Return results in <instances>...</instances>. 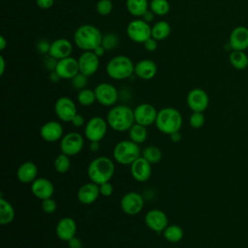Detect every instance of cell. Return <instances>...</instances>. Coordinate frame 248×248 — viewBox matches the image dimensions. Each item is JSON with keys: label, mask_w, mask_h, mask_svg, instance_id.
I'll return each mask as SVG.
<instances>
[{"label": "cell", "mask_w": 248, "mask_h": 248, "mask_svg": "<svg viewBox=\"0 0 248 248\" xmlns=\"http://www.w3.org/2000/svg\"><path fill=\"white\" fill-rule=\"evenodd\" d=\"M37 174L38 167L31 161L22 163L16 170V177L23 184H31L37 178Z\"/></svg>", "instance_id": "484cf974"}, {"label": "cell", "mask_w": 248, "mask_h": 248, "mask_svg": "<svg viewBox=\"0 0 248 248\" xmlns=\"http://www.w3.org/2000/svg\"><path fill=\"white\" fill-rule=\"evenodd\" d=\"M89 150L91 152H98L101 148V144H100V141H90L89 143Z\"/></svg>", "instance_id": "c3c4849f"}, {"label": "cell", "mask_w": 248, "mask_h": 248, "mask_svg": "<svg viewBox=\"0 0 248 248\" xmlns=\"http://www.w3.org/2000/svg\"><path fill=\"white\" fill-rule=\"evenodd\" d=\"M77 223L71 217H63L61 218L55 229V232L57 237L63 241H69L71 238L76 236L77 233Z\"/></svg>", "instance_id": "44dd1931"}, {"label": "cell", "mask_w": 248, "mask_h": 248, "mask_svg": "<svg viewBox=\"0 0 248 248\" xmlns=\"http://www.w3.org/2000/svg\"><path fill=\"white\" fill-rule=\"evenodd\" d=\"M79 73L90 77L94 75L99 69V56L95 54L94 51H84L80 54L78 59Z\"/></svg>", "instance_id": "e0dca14e"}, {"label": "cell", "mask_w": 248, "mask_h": 248, "mask_svg": "<svg viewBox=\"0 0 248 248\" xmlns=\"http://www.w3.org/2000/svg\"><path fill=\"white\" fill-rule=\"evenodd\" d=\"M116 45H117V37L115 35L108 34V35L103 37L102 46L106 49H112V48L115 47Z\"/></svg>", "instance_id": "60d3db41"}, {"label": "cell", "mask_w": 248, "mask_h": 248, "mask_svg": "<svg viewBox=\"0 0 248 248\" xmlns=\"http://www.w3.org/2000/svg\"><path fill=\"white\" fill-rule=\"evenodd\" d=\"M153 18H154V13H153L152 11H147V12L142 16V19L145 20V21L148 22V23H149L150 21H152Z\"/></svg>", "instance_id": "f907efd6"}, {"label": "cell", "mask_w": 248, "mask_h": 248, "mask_svg": "<svg viewBox=\"0 0 248 248\" xmlns=\"http://www.w3.org/2000/svg\"><path fill=\"white\" fill-rule=\"evenodd\" d=\"M229 43L232 50L245 51L248 48V28L242 25L233 28L231 32Z\"/></svg>", "instance_id": "7402d4cb"}, {"label": "cell", "mask_w": 248, "mask_h": 248, "mask_svg": "<svg viewBox=\"0 0 248 248\" xmlns=\"http://www.w3.org/2000/svg\"><path fill=\"white\" fill-rule=\"evenodd\" d=\"M107 119L100 116L91 117L84 127V136L89 141H101L108 131Z\"/></svg>", "instance_id": "52a82bcc"}, {"label": "cell", "mask_w": 248, "mask_h": 248, "mask_svg": "<svg viewBox=\"0 0 248 248\" xmlns=\"http://www.w3.org/2000/svg\"><path fill=\"white\" fill-rule=\"evenodd\" d=\"M87 84V77L78 73L77 76H75L72 78V85L75 89H78L81 90L83 88H85Z\"/></svg>", "instance_id": "f35d334b"}, {"label": "cell", "mask_w": 248, "mask_h": 248, "mask_svg": "<svg viewBox=\"0 0 248 248\" xmlns=\"http://www.w3.org/2000/svg\"><path fill=\"white\" fill-rule=\"evenodd\" d=\"M113 5L110 0H99L96 5V11L101 16H108L112 11Z\"/></svg>", "instance_id": "74e56055"}, {"label": "cell", "mask_w": 248, "mask_h": 248, "mask_svg": "<svg viewBox=\"0 0 248 248\" xmlns=\"http://www.w3.org/2000/svg\"><path fill=\"white\" fill-rule=\"evenodd\" d=\"M142 157L147 160L150 164H157L162 160V151L155 145H148L141 151Z\"/></svg>", "instance_id": "d6a6232c"}, {"label": "cell", "mask_w": 248, "mask_h": 248, "mask_svg": "<svg viewBox=\"0 0 248 248\" xmlns=\"http://www.w3.org/2000/svg\"><path fill=\"white\" fill-rule=\"evenodd\" d=\"M186 102L192 111L203 112L209 105V97L202 88H193L186 97Z\"/></svg>", "instance_id": "4fadbf2b"}, {"label": "cell", "mask_w": 248, "mask_h": 248, "mask_svg": "<svg viewBox=\"0 0 248 248\" xmlns=\"http://www.w3.org/2000/svg\"><path fill=\"white\" fill-rule=\"evenodd\" d=\"M31 192L37 199L44 201L52 198L54 194V185L49 179L37 177L31 183Z\"/></svg>", "instance_id": "d6986e66"}, {"label": "cell", "mask_w": 248, "mask_h": 248, "mask_svg": "<svg viewBox=\"0 0 248 248\" xmlns=\"http://www.w3.org/2000/svg\"><path fill=\"white\" fill-rule=\"evenodd\" d=\"M50 79H51V81H54V82H56V81H58L59 79H60V77L56 74V72L54 71L52 74H51V76H50Z\"/></svg>", "instance_id": "11a10c76"}, {"label": "cell", "mask_w": 248, "mask_h": 248, "mask_svg": "<svg viewBox=\"0 0 248 248\" xmlns=\"http://www.w3.org/2000/svg\"><path fill=\"white\" fill-rule=\"evenodd\" d=\"M157 42L154 38H149L147 39L144 43H143V46H144V48L147 50V51H154L156 50L157 48Z\"/></svg>", "instance_id": "7bdbcfd3"}, {"label": "cell", "mask_w": 248, "mask_h": 248, "mask_svg": "<svg viewBox=\"0 0 248 248\" xmlns=\"http://www.w3.org/2000/svg\"><path fill=\"white\" fill-rule=\"evenodd\" d=\"M126 32L129 39L138 44H143L147 39L151 38V26L140 18L130 21Z\"/></svg>", "instance_id": "ba28073f"}, {"label": "cell", "mask_w": 248, "mask_h": 248, "mask_svg": "<svg viewBox=\"0 0 248 248\" xmlns=\"http://www.w3.org/2000/svg\"><path fill=\"white\" fill-rule=\"evenodd\" d=\"M99 189H100V194L103 197H109L113 193V186L109 181L100 184Z\"/></svg>", "instance_id": "b9f144b4"}, {"label": "cell", "mask_w": 248, "mask_h": 248, "mask_svg": "<svg viewBox=\"0 0 248 248\" xmlns=\"http://www.w3.org/2000/svg\"><path fill=\"white\" fill-rule=\"evenodd\" d=\"M68 242V247L69 248H82V242L79 238H78L77 236L71 238Z\"/></svg>", "instance_id": "bcb514c9"}, {"label": "cell", "mask_w": 248, "mask_h": 248, "mask_svg": "<svg viewBox=\"0 0 248 248\" xmlns=\"http://www.w3.org/2000/svg\"><path fill=\"white\" fill-rule=\"evenodd\" d=\"M76 46L84 51H93L97 46L102 45L103 35L94 25H80L74 34Z\"/></svg>", "instance_id": "3957f363"}, {"label": "cell", "mask_w": 248, "mask_h": 248, "mask_svg": "<svg viewBox=\"0 0 248 248\" xmlns=\"http://www.w3.org/2000/svg\"><path fill=\"white\" fill-rule=\"evenodd\" d=\"M0 76H3L4 71H5V59L4 57L1 55L0 56Z\"/></svg>", "instance_id": "f5cc1de1"}, {"label": "cell", "mask_w": 248, "mask_h": 248, "mask_svg": "<svg viewBox=\"0 0 248 248\" xmlns=\"http://www.w3.org/2000/svg\"><path fill=\"white\" fill-rule=\"evenodd\" d=\"M231 65L236 70H244L248 67V56L245 51L232 50L229 55Z\"/></svg>", "instance_id": "4dcf8cb0"}, {"label": "cell", "mask_w": 248, "mask_h": 248, "mask_svg": "<svg viewBox=\"0 0 248 248\" xmlns=\"http://www.w3.org/2000/svg\"><path fill=\"white\" fill-rule=\"evenodd\" d=\"M205 121V117L202 112L193 111V113L189 117V124L194 129H200L203 126Z\"/></svg>", "instance_id": "8d00e7d4"}, {"label": "cell", "mask_w": 248, "mask_h": 248, "mask_svg": "<svg viewBox=\"0 0 248 248\" xmlns=\"http://www.w3.org/2000/svg\"><path fill=\"white\" fill-rule=\"evenodd\" d=\"M144 205L142 196L138 192H128L122 196L120 200V207L122 211L130 216L139 214Z\"/></svg>", "instance_id": "8fae6325"}, {"label": "cell", "mask_w": 248, "mask_h": 248, "mask_svg": "<svg viewBox=\"0 0 248 248\" xmlns=\"http://www.w3.org/2000/svg\"><path fill=\"white\" fill-rule=\"evenodd\" d=\"M72 124L75 126V127H82L84 124H85V119L83 117L82 114H79V113H77L74 118L72 119Z\"/></svg>", "instance_id": "f6af8a7d"}, {"label": "cell", "mask_w": 248, "mask_h": 248, "mask_svg": "<svg viewBox=\"0 0 248 248\" xmlns=\"http://www.w3.org/2000/svg\"><path fill=\"white\" fill-rule=\"evenodd\" d=\"M163 236L164 238L171 243L179 242L184 235V232L182 228L178 225H169L164 231H163Z\"/></svg>", "instance_id": "1f68e13d"}, {"label": "cell", "mask_w": 248, "mask_h": 248, "mask_svg": "<svg viewBox=\"0 0 248 248\" xmlns=\"http://www.w3.org/2000/svg\"><path fill=\"white\" fill-rule=\"evenodd\" d=\"M135 75L140 79L148 80L157 74V65L151 59H142L135 65Z\"/></svg>", "instance_id": "d4e9b609"}, {"label": "cell", "mask_w": 248, "mask_h": 248, "mask_svg": "<svg viewBox=\"0 0 248 248\" xmlns=\"http://www.w3.org/2000/svg\"><path fill=\"white\" fill-rule=\"evenodd\" d=\"M56 208H57L56 202L52 198L42 201V209L45 213L52 214V213L55 212Z\"/></svg>", "instance_id": "ab89813d"}, {"label": "cell", "mask_w": 248, "mask_h": 248, "mask_svg": "<svg viewBox=\"0 0 248 248\" xmlns=\"http://www.w3.org/2000/svg\"><path fill=\"white\" fill-rule=\"evenodd\" d=\"M128 132H129V140H131L132 141L138 144L143 143L148 137V131L146 129V126H143L138 123H135Z\"/></svg>", "instance_id": "f546056e"}, {"label": "cell", "mask_w": 248, "mask_h": 248, "mask_svg": "<svg viewBox=\"0 0 248 248\" xmlns=\"http://www.w3.org/2000/svg\"><path fill=\"white\" fill-rule=\"evenodd\" d=\"M140 144L131 140H124L117 142L113 148L112 156L114 161L120 165H131L138 158L140 157Z\"/></svg>", "instance_id": "8992f818"}, {"label": "cell", "mask_w": 248, "mask_h": 248, "mask_svg": "<svg viewBox=\"0 0 248 248\" xmlns=\"http://www.w3.org/2000/svg\"><path fill=\"white\" fill-rule=\"evenodd\" d=\"M72 51H73V46L71 42L68 39L59 38L54 40L50 44L48 54L52 58L56 60H60V59L71 56Z\"/></svg>", "instance_id": "603a6c76"}, {"label": "cell", "mask_w": 248, "mask_h": 248, "mask_svg": "<svg viewBox=\"0 0 248 248\" xmlns=\"http://www.w3.org/2000/svg\"><path fill=\"white\" fill-rule=\"evenodd\" d=\"M78 102L84 107H89L96 102V95L94 90L83 88L78 93Z\"/></svg>", "instance_id": "e575fe53"}, {"label": "cell", "mask_w": 248, "mask_h": 248, "mask_svg": "<svg viewBox=\"0 0 248 248\" xmlns=\"http://www.w3.org/2000/svg\"><path fill=\"white\" fill-rule=\"evenodd\" d=\"M36 4L40 9L47 10L53 6L54 0H36Z\"/></svg>", "instance_id": "ee69618b"}, {"label": "cell", "mask_w": 248, "mask_h": 248, "mask_svg": "<svg viewBox=\"0 0 248 248\" xmlns=\"http://www.w3.org/2000/svg\"><path fill=\"white\" fill-rule=\"evenodd\" d=\"M84 145L83 137L77 132H70L62 137L60 140V150L68 156H75L78 154Z\"/></svg>", "instance_id": "9c48e42d"}, {"label": "cell", "mask_w": 248, "mask_h": 248, "mask_svg": "<svg viewBox=\"0 0 248 248\" xmlns=\"http://www.w3.org/2000/svg\"><path fill=\"white\" fill-rule=\"evenodd\" d=\"M54 71L60 77V78L72 79L79 73L78 61L72 56L57 60Z\"/></svg>", "instance_id": "2e32d148"}, {"label": "cell", "mask_w": 248, "mask_h": 248, "mask_svg": "<svg viewBox=\"0 0 248 248\" xmlns=\"http://www.w3.org/2000/svg\"><path fill=\"white\" fill-rule=\"evenodd\" d=\"M114 171V163L107 156H100L93 159L87 167V174L90 181L98 185L109 181Z\"/></svg>", "instance_id": "6da1fadb"}, {"label": "cell", "mask_w": 248, "mask_h": 248, "mask_svg": "<svg viewBox=\"0 0 248 248\" xmlns=\"http://www.w3.org/2000/svg\"><path fill=\"white\" fill-rule=\"evenodd\" d=\"M49 46H50V44H48L47 42L42 41V42H40V43H39V46H38V48H39V50H40L41 52H46V51H48V49H49Z\"/></svg>", "instance_id": "681fc988"}, {"label": "cell", "mask_w": 248, "mask_h": 248, "mask_svg": "<svg viewBox=\"0 0 248 248\" xmlns=\"http://www.w3.org/2000/svg\"><path fill=\"white\" fill-rule=\"evenodd\" d=\"M63 133L64 130L61 123L54 120L46 122L40 128V135L42 139L48 142H54L61 140L64 136Z\"/></svg>", "instance_id": "ffe728a7"}, {"label": "cell", "mask_w": 248, "mask_h": 248, "mask_svg": "<svg viewBox=\"0 0 248 248\" xmlns=\"http://www.w3.org/2000/svg\"><path fill=\"white\" fill-rule=\"evenodd\" d=\"M94 52H95V54L96 55H98L99 57L100 56H103L104 54H105V51H106V48L101 45V46H97L94 50H93Z\"/></svg>", "instance_id": "816d5d0a"}, {"label": "cell", "mask_w": 248, "mask_h": 248, "mask_svg": "<svg viewBox=\"0 0 248 248\" xmlns=\"http://www.w3.org/2000/svg\"><path fill=\"white\" fill-rule=\"evenodd\" d=\"M6 40L3 36L0 37V50H3L5 47H6Z\"/></svg>", "instance_id": "db71d44e"}, {"label": "cell", "mask_w": 248, "mask_h": 248, "mask_svg": "<svg viewBox=\"0 0 248 248\" xmlns=\"http://www.w3.org/2000/svg\"><path fill=\"white\" fill-rule=\"evenodd\" d=\"M181 139H182V135H181V133H180L179 131L174 132V133H172V134L170 135V140L172 142H174V143L179 142V141L181 140Z\"/></svg>", "instance_id": "7dc6e473"}, {"label": "cell", "mask_w": 248, "mask_h": 248, "mask_svg": "<svg viewBox=\"0 0 248 248\" xmlns=\"http://www.w3.org/2000/svg\"><path fill=\"white\" fill-rule=\"evenodd\" d=\"M100 189L99 185L90 181L87 183H84L79 187L78 190V200L82 204H91L95 202L99 196H100Z\"/></svg>", "instance_id": "cb8c5ba5"}, {"label": "cell", "mask_w": 248, "mask_h": 248, "mask_svg": "<svg viewBox=\"0 0 248 248\" xmlns=\"http://www.w3.org/2000/svg\"><path fill=\"white\" fill-rule=\"evenodd\" d=\"M158 110L156 108L148 103H142L137 106L134 109L135 122L143 126H149L155 123Z\"/></svg>", "instance_id": "5bb4252c"}, {"label": "cell", "mask_w": 248, "mask_h": 248, "mask_svg": "<svg viewBox=\"0 0 248 248\" xmlns=\"http://www.w3.org/2000/svg\"><path fill=\"white\" fill-rule=\"evenodd\" d=\"M107 122L114 131H129L130 128L136 123L134 109L125 105L113 106L108 112Z\"/></svg>", "instance_id": "7a4b0ae2"}, {"label": "cell", "mask_w": 248, "mask_h": 248, "mask_svg": "<svg viewBox=\"0 0 248 248\" xmlns=\"http://www.w3.org/2000/svg\"><path fill=\"white\" fill-rule=\"evenodd\" d=\"M130 172L136 181L145 182L150 178L152 173L151 164L140 156L130 165Z\"/></svg>", "instance_id": "ac0fdd59"}, {"label": "cell", "mask_w": 248, "mask_h": 248, "mask_svg": "<svg viewBox=\"0 0 248 248\" xmlns=\"http://www.w3.org/2000/svg\"><path fill=\"white\" fill-rule=\"evenodd\" d=\"M144 223L151 231L159 233L169 226V219L163 210L154 208L145 214Z\"/></svg>", "instance_id": "9a60e30c"}, {"label": "cell", "mask_w": 248, "mask_h": 248, "mask_svg": "<svg viewBox=\"0 0 248 248\" xmlns=\"http://www.w3.org/2000/svg\"><path fill=\"white\" fill-rule=\"evenodd\" d=\"M170 25L167 21L160 20L151 27V37L156 41H163L170 36Z\"/></svg>", "instance_id": "f1b7e54d"}, {"label": "cell", "mask_w": 248, "mask_h": 248, "mask_svg": "<svg viewBox=\"0 0 248 248\" xmlns=\"http://www.w3.org/2000/svg\"><path fill=\"white\" fill-rule=\"evenodd\" d=\"M135 71L133 61L125 55H116L107 64L106 72L108 76L116 80H122L132 76Z\"/></svg>", "instance_id": "5b68a950"}, {"label": "cell", "mask_w": 248, "mask_h": 248, "mask_svg": "<svg viewBox=\"0 0 248 248\" xmlns=\"http://www.w3.org/2000/svg\"><path fill=\"white\" fill-rule=\"evenodd\" d=\"M149 4L147 0H126V8L128 12L136 16H142L148 11Z\"/></svg>", "instance_id": "83f0119b"}, {"label": "cell", "mask_w": 248, "mask_h": 248, "mask_svg": "<svg viewBox=\"0 0 248 248\" xmlns=\"http://www.w3.org/2000/svg\"><path fill=\"white\" fill-rule=\"evenodd\" d=\"M182 123V115L176 108L167 107L158 110L155 125L161 133L170 136L174 132L180 131Z\"/></svg>", "instance_id": "277c9868"}, {"label": "cell", "mask_w": 248, "mask_h": 248, "mask_svg": "<svg viewBox=\"0 0 248 248\" xmlns=\"http://www.w3.org/2000/svg\"><path fill=\"white\" fill-rule=\"evenodd\" d=\"M96 101L104 107H113L118 100L117 89L108 82H101L94 89Z\"/></svg>", "instance_id": "30bf717a"}, {"label": "cell", "mask_w": 248, "mask_h": 248, "mask_svg": "<svg viewBox=\"0 0 248 248\" xmlns=\"http://www.w3.org/2000/svg\"><path fill=\"white\" fill-rule=\"evenodd\" d=\"M54 111L56 116L63 122H71L78 113L75 102L66 96L60 97L54 104Z\"/></svg>", "instance_id": "7c38bea8"}, {"label": "cell", "mask_w": 248, "mask_h": 248, "mask_svg": "<svg viewBox=\"0 0 248 248\" xmlns=\"http://www.w3.org/2000/svg\"><path fill=\"white\" fill-rule=\"evenodd\" d=\"M16 217V211L14 206L6 201L4 198L0 199V224L9 225Z\"/></svg>", "instance_id": "4316f807"}, {"label": "cell", "mask_w": 248, "mask_h": 248, "mask_svg": "<svg viewBox=\"0 0 248 248\" xmlns=\"http://www.w3.org/2000/svg\"><path fill=\"white\" fill-rule=\"evenodd\" d=\"M150 11L154 13V15L163 16L169 14L170 10V5L168 0H151L149 3Z\"/></svg>", "instance_id": "836d02e7"}, {"label": "cell", "mask_w": 248, "mask_h": 248, "mask_svg": "<svg viewBox=\"0 0 248 248\" xmlns=\"http://www.w3.org/2000/svg\"><path fill=\"white\" fill-rule=\"evenodd\" d=\"M70 167H71L70 156L61 152L54 160L55 170L60 174H64L70 170Z\"/></svg>", "instance_id": "d590c367"}]
</instances>
